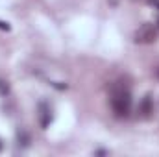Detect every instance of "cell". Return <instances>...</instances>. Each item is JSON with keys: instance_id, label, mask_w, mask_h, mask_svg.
Masks as SVG:
<instances>
[{"instance_id": "6da1fadb", "label": "cell", "mask_w": 159, "mask_h": 157, "mask_svg": "<svg viewBox=\"0 0 159 157\" xmlns=\"http://www.w3.org/2000/svg\"><path fill=\"white\" fill-rule=\"evenodd\" d=\"M111 107L115 111L117 117H128L129 109H131V96L126 85L122 83H115L111 87Z\"/></svg>"}, {"instance_id": "7a4b0ae2", "label": "cell", "mask_w": 159, "mask_h": 157, "mask_svg": "<svg viewBox=\"0 0 159 157\" xmlns=\"http://www.w3.org/2000/svg\"><path fill=\"white\" fill-rule=\"evenodd\" d=\"M135 41L141 44H150L156 41V26L152 24H143L137 32H135Z\"/></svg>"}, {"instance_id": "3957f363", "label": "cell", "mask_w": 159, "mask_h": 157, "mask_svg": "<svg viewBox=\"0 0 159 157\" xmlns=\"http://www.w3.org/2000/svg\"><path fill=\"white\" fill-rule=\"evenodd\" d=\"M152 113H154V102H152L150 96H144L139 104V115L143 118H150Z\"/></svg>"}, {"instance_id": "277c9868", "label": "cell", "mask_w": 159, "mask_h": 157, "mask_svg": "<svg viewBox=\"0 0 159 157\" xmlns=\"http://www.w3.org/2000/svg\"><path fill=\"white\" fill-rule=\"evenodd\" d=\"M50 111L46 107V104H41L39 105V120H41V128H46L50 124Z\"/></svg>"}, {"instance_id": "5b68a950", "label": "cell", "mask_w": 159, "mask_h": 157, "mask_svg": "<svg viewBox=\"0 0 159 157\" xmlns=\"http://www.w3.org/2000/svg\"><path fill=\"white\" fill-rule=\"evenodd\" d=\"M28 142H30V137H28L24 131H19V144H22V146H28Z\"/></svg>"}, {"instance_id": "8992f818", "label": "cell", "mask_w": 159, "mask_h": 157, "mask_svg": "<svg viewBox=\"0 0 159 157\" xmlns=\"http://www.w3.org/2000/svg\"><path fill=\"white\" fill-rule=\"evenodd\" d=\"M9 92V85H7V81L6 79H0V96H6Z\"/></svg>"}, {"instance_id": "52a82bcc", "label": "cell", "mask_w": 159, "mask_h": 157, "mask_svg": "<svg viewBox=\"0 0 159 157\" xmlns=\"http://www.w3.org/2000/svg\"><path fill=\"white\" fill-rule=\"evenodd\" d=\"M0 30H6V32H7V30H9V24H7V22H2V20H0Z\"/></svg>"}, {"instance_id": "ba28073f", "label": "cell", "mask_w": 159, "mask_h": 157, "mask_svg": "<svg viewBox=\"0 0 159 157\" xmlns=\"http://www.w3.org/2000/svg\"><path fill=\"white\" fill-rule=\"evenodd\" d=\"M2 148H4V144H2V141H0V152H2Z\"/></svg>"}, {"instance_id": "9c48e42d", "label": "cell", "mask_w": 159, "mask_h": 157, "mask_svg": "<svg viewBox=\"0 0 159 157\" xmlns=\"http://www.w3.org/2000/svg\"><path fill=\"white\" fill-rule=\"evenodd\" d=\"M157 24H159V20H157Z\"/></svg>"}]
</instances>
